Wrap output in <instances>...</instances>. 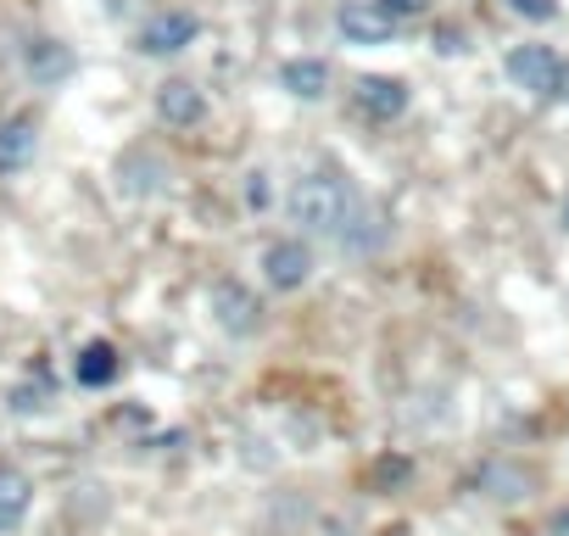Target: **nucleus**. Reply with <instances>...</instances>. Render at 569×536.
<instances>
[{
    "mask_svg": "<svg viewBox=\"0 0 569 536\" xmlns=\"http://www.w3.org/2000/svg\"><path fill=\"white\" fill-rule=\"evenodd\" d=\"M352 212H358V196H352V185L336 179V173H308V179H297V190H291V218H297L308 235H341V229L352 224Z\"/></svg>",
    "mask_w": 569,
    "mask_h": 536,
    "instance_id": "nucleus-1",
    "label": "nucleus"
},
{
    "mask_svg": "<svg viewBox=\"0 0 569 536\" xmlns=\"http://www.w3.org/2000/svg\"><path fill=\"white\" fill-rule=\"evenodd\" d=\"M563 57L552 51V46H513L508 57H502V73L513 79V90H525V96H536V101H558L563 96Z\"/></svg>",
    "mask_w": 569,
    "mask_h": 536,
    "instance_id": "nucleus-2",
    "label": "nucleus"
},
{
    "mask_svg": "<svg viewBox=\"0 0 569 536\" xmlns=\"http://www.w3.org/2000/svg\"><path fill=\"white\" fill-rule=\"evenodd\" d=\"M212 319H218L229 336H257L262 302H257V291H246L240 280H218V286H212Z\"/></svg>",
    "mask_w": 569,
    "mask_h": 536,
    "instance_id": "nucleus-3",
    "label": "nucleus"
},
{
    "mask_svg": "<svg viewBox=\"0 0 569 536\" xmlns=\"http://www.w3.org/2000/svg\"><path fill=\"white\" fill-rule=\"evenodd\" d=\"M262 275H268L273 291H302L313 280V251L302 240H273L262 251Z\"/></svg>",
    "mask_w": 569,
    "mask_h": 536,
    "instance_id": "nucleus-4",
    "label": "nucleus"
},
{
    "mask_svg": "<svg viewBox=\"0 0 569 536\" xmlns=\"http://www.w3.org/2000/svg\"><path fill=\"white\" fill-rule=\"evenodd\" d=\"M201 34V18L196 12H157V18H146V29H140V51L146 57H173V51H184L190 40Z\"/></svg>",
    "mask_w": 569,
    "mask_h": 536,
    "instance_id": "nucleus-5",
    "label": "nucleus"
},
{
    "mask_svg": "<svg viewBox=\"0 0 569 536\" xmlns=\"http://www.w3.org/2000/svg\"><path fill=\"white\" fill-rule=\"evenodd\" d=\"M352 101H358V112L369 123H397L408 112V85L402 79H386V73H369V79L352 85Z\"/></svg>",
    "mask_w": 569,
    "mask_h": 536,
    "instance_id": "nucleus-6",
    "label": "nucleus"
},
{
    "mask_svg": "<svg viewBox=\"0 0 569 536\" xmlns=\"http://www.w3.org/2000/svg\"><path fill=\"white\" fill-rule=\"evenodd\" d=\"M40 151V118L34 112H12L7 123H0V179H12L34 162Z\"/></svg>",
    "mask_w": 569,
    "mask_h": 536,
    "instance_id": "nucleus-7",
    "label": "nucleus"
},
{
    "mask_svg": "<svg viewBox=\"0 0 569 536\" xmlns=\"http://www.w3.org/2000/svg\"><path fill=\"white\" fill-rule=\"evenodd\" d=\"M336 29H341L352 46H386V40L402 34V23L386 18L375 0H352V7H341V12H336Z\"/></svg>",
    "mask_w": 569,
    "mask_h": 536,
    "instance_id": "nucleus-8",
    "label": "nucleus"
},
{
    "mask_svg": "<svg viewBox=\"0 0 569 536\" xmlns=\"http://www.w3.org/2000/svg\"><path fill=\"white\" fill-rule=\"evenodd\" d=\"M157 118H162L168 129H196V123L207 118V96H201L190 79H168V85L157 90Z\"/></svg>",
    "mask_w": 569,
    "mask_h": 536,
    "instance_id": "nucleus-9",
    "label": "nucleus"
},
{
    "mask_svg": "<svg viewBox=\"0 0 569 536\" xmlns=\"http://www.w3.org/2000/svg\"><path fill=\"white\" fill-rule=\"evenodd\" d=\"M475 486L491 497V503H519V497H530V486H536V475L525 469V464H508V458H491V464H480L475 469Z\"/></svg>",
    "mask_w": 569,
    "mask_h": 536,
    "instance_id": "nucleus-10",
    "label": "nucleus"
},
{
    "mask_svg": "<svg viewBox=\"0 0 569 536\" xmlns=\"http://www.w3.org/2000/svg\"><path fill=\"white\" fill-rule=\"evenodd\" d=\"M118 369H123V364H118V347H112V341H90V347H79V358H73V380L90 386V391L112 386Z\"/></svg>",
    "mask_w": 569,
    "mask_h": 536,
    "instance_id": "nucleus-11",
    "label": "nucleus"
},
{
    "mask_svg": "<svg viewBox=\"0 0 569 536\" xmlns=\"http://www.w3.org/2000/svg\"><path fill=\"white\" fill-rule=\"evenodd\" d=\"M29 503H34L29 475H23V469H0V536H12V530L23 525Z\"/></svg>",
    "mask_w": 569,
    "mask_h": 536,
    "instance_id": "nucleus-12",
    "label": "nucleus"
},
{
    "mask_svg": "<svg viewBox=\"0 0 569 536\" xmlns=\"http://www.w3.org/2000/svg\"><path fill=\"white\" fill-rule=\"evenodd\" d=\"M279 85L291 90V96H302V101H319L330 90V68L319 57H291V62L279 68Z\"/></svg>",
    "mask_w": 569,
    "mask_h": 536,
    "instance_id": "nucleus-13",
    "label": "nucleus"
},
{
    "mask_svg": "<svg viewBox=\"0 0 569 536\" xmlns=\"http://www.w3.org/2000/svg\"><path fill=\"white\" fill-rule=\"evenodd\" d=\"M68 68H73V51H68L62 40H34V46H29V73H34L40 85L68 79Z\"/></svg>",
    "mask_w": 569,
    "mask_h": 536,
    "instance_id": "nucleus-14",
    "label": "nucleus"
},
{
    "mask_svg": "<svg viewBox=\"0 0 569 536\" xmlns=\"http://www.w3.org/2000/svg\"><path fill=\"white\" fill-rule=\"evenodd\" d=\"M408 475H413V464H408L402 453H386V458H375V469H369V492H391V486H408Z\"/></svg>",
    "mask_w": 569,
    "mask_h": 536,
    "instance_id": "nucleus-15",
    "label": "nucleus"
},
{
    "mask_svg": "<svg viewBox=\"0 0 569 536\" xmlns=\"http://www.w3.org/2000/svg\"><path fill=\"white\" fill-rule=\"evenodd\" d=\"M40 408H51V386H46V380H40V386L29 380V386L12 391V414H40Z\"/></svg>",
    "mask_w": 569,
    "mask_h": 536,
    "instance_id": "nucleus-16",
    "label": "nucleus"
},
{
    "mask_svg": "<svg viewBox=\"0 0 569 536\" xmlns=\"http://www.w3.org/2000/svg\"><path fill=\"white\" fill-rule=\"evenodd\" d=\"M375 7H380L386 18L408 23V18H425V12H430V0H375Z\"/></svg>",
    "mask_w": 569,
    "mask_h": 536,
    "instance_id": "nucleus-17",
    "label": "nucleus"
},
{
    "mask_svg": "<svg viewBox=\"0 0 569 536\" xmlns=\"http://www.w3.org/2000/svg\"><path fill=\"white\" fill-rule=\"evenodd\" d=\"M508 7H513L519 18H530V23H552V18H558V0H508Z\"/></svg>",
    "mask_w": 569,
    "mask_h": 536,
    "instance_id": "nucleus-18",
    "label": "nucleus"
},
{
    "mask_svg": "<svg viewBox=\"0 0 569 536\" xmlns=\"http://www.w3.org/2000/svg\"><path fill=\"white\" fill-rule=\"evenodd\" d=\"M246 207H251V212L268 207V173H246Z\"/></svg>",
    "mask_w": 569,
    "mask_h": 536,
    "instance_id": "nucleus-19",
    "label": "nucleus"
},
{
    "mask_svg": "<svg viewBox=\"0 0 569 536\" xmlns=\"http://www.w3.org/2000/svg\"><path fill=\"white\" fill-rule=\"evenodd\" d=\"M547 536H569V503H563V508L547 519Z\"/></svg>",
    "mask_w": 569,
    "mask_h": 536,
    "instance_id": "nucleus-20",
    "label": "nucleus"
},
{
    "mask_svg": "<svg viewBox=\"0 0 569 536\" xmlns=\"http://www.w3.org/2000/svg\"><path fill=\"white\" fill-rule=\"evenodd\" d=\"M563 96H569V68H563Z\"/></svg>",
    "mask_w": 569,
    "mask_h": 536,
    "instance_id": "nucleus-21",
    "label": "nucleus"
}]
</instances>
